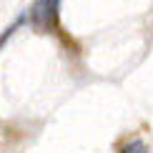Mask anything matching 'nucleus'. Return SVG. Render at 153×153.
<instances>
[{"label": "nucleus", "mask_w": 153, "mask_h": 153, "mask_svg": "<svg viewBox=\"0 0 153 153\" xmlns=\"http://www.w3.org/2000/svg\"><path fill=\"white\" fill-rule=\"evenodd\" d=\"M60 15V0H35L28 10L30 23L38 30H55Z\"/></svg>", "instance_id": "1"}, {"label": "nucleus", "mask_w": 153, "mask_h": 153, "mask_svg": "<svg viewBox=\"0 0 153 153\" xmlns=\"http://www.w3.org/2000/svg\"><path fill=\"white\" fill-rule=\"evenodd\" d=\"M118 151L120 153H148V146H146V141H141V138H133V141H126Z\"/></svg>", "instance_id": "2"}]
</instances>
